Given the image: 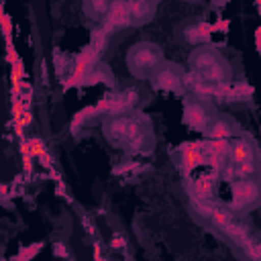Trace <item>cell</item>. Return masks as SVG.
<instances>
[{
	"label": "cell",
	"instance_id": "cell-1",
	"mask_svg": "<svg viewBox=\"0 0 261 261\" xmlns=\"http://www.w3.org/2000/svg\"><path fill=\"white\" fill-rule=\"evenodd\" d=\"M126 61H128V69L135 75L143 77V75H149L155 69H159V65L163 61V53L155 43H137L128 51Z\"/></svg>",
	"mask_w": 261,
	"mask_h": 261
},
{
	"label": "cell",
	"instance_id": "cell-2",
	"mask_svg": "<svg viewBox=\"0 0 261 261\" xmlns=\"http://www.w3.org/2000/svg\"><path fill=\"white\" fill-rule=\"evenodd\" d=\"M194 69L206 80V84H224L228 73L226 63L220 59L218 53L214 51H198L192 55Z\"/></svg>",
	"mask_w": 261,
	"mask_h": 261
},
{
	"label": "cell",
	"instance_id": "cell-3",
	"mask_svg": "<svg viewBox=\"0 0 261 261\" xmlns=\"http://www.w3.org/2000/svg\"><path fill=\"white\" fill-rule=\"evenodd\" d=\"M234 200L239 206H251L259 200V188L251 179H243L234 188Z\"/></svg>",
	"mask_w": 261,
	"mask_h": 261
},
{
	"label": "cell",
	"instance_id": "cell-4",
	"mask_svg": "<svg viewBox=\"0 0 261 261\" xmlns=\"http://www.w3.org/2000/svg\"><path fill=\"white\" fill-rule=\"evenodd\" d=\"M228 157H230V161H232L234 167L245 165V163H255V149H253L247 141H237V143L230 147Z\"/></svg>",
	"mask_w": 261,
	"mask_h": 261
},
{
	"label": "cell",
	"instance_id": "cell-5",
	"mask_svg": "<svg viewBox=\"0 0 261 261\" xmlns=\"http://www.w3.org/2000/svg\"><path fill=\"white\" fill-rule=\"evenodd\" d=\"M128 8V18L130 20H137V22H143L147 18H151V10H153V4H147V2H133V4H126Z\"/></svg>",
	"mask_w": 261,
	"mask_h": 261
},
{
	"label": "cell",
	"instance_id": "cell-6",
	"mask_svg": "<svg viewBox=\"0 0 261 261\" xmlns=\"http://www.w3.org/2000/svg\"><path fill=\"white\" fill-rule=\"evenodd\" d=\"M210 135H212L214 139H224V137L230 135V126H228L226 122H216V124H212Z\"/></svg>",
	"mask_w": 261,
	"mask_h": 261
},
{
	"label": "cell",
	"instance_id": "cell-7",
	"mask_svg": "<svg viewBox=\"0 0 261 261\" xmlns=\"http://www.w3.org/2000/svg\"><path fill=\"white\" fill-rule=\"evenodd\" d=\"M24 151H29L31 155H45V145H43V141H39V139H31V141L27 143Z\"/></svg>",
	"mask_w": 261,
	"mask_h": 261
}]
</instances>
